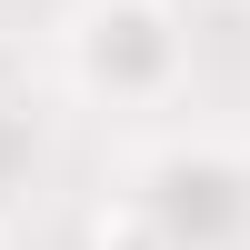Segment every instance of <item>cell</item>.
I'll list each match as a JSON object with an SVG mask.
<instances>
[{
	"instance_id": "obj_1",
	"label": "cell",
	"mask_w": 250,
	"mask_h": 250,
	"mask_svg": "<svg viewBox=\"0 0 250 250\" xmlns=\"http://www.w3.org/2000/svg\"><path fill=\"white\" fill-rule=\"evenodd\" d=\"M60 80L100 110H160L190 80V20L180 0H70L50 30Z\"/></svg>"
},
{
	"instance_id": "obj_2",
	"label": "cell",
	"mask_w": 250,
	"mask_h": 250,
	"mask_svg": "<svg viewBox=\"0 0 250 250\" xmlns=\"http://www.w3.org/2000/svg\"><path fill=\"white\" fill-rule=\"evenodd\" d=\"M130 200L160 250H250V150L170 140L130 170Z\"/></svg>"
},
{
	"instance_id": "obj_3",
	"label": "cell",
	"mask_w": 250,
	"mask_h": 250,
	"mask_svg": "<svg viewBox=\"0 0 250 250\" xmlns=\"http://www.w3.org/2000/svg\"><path fill=\"white\" fill-rule=\"evenodd\" d=\"M90 250H160V240H150V220H140V200H130V190H120V200H100V210H90Z\"/></svg>"
},
{
	"instance_id": "obj_4",
	"label": "cell",
	"mask_w": 250,
	"mask_h": 250,
	"mask_svg": "<svg viewBox=\"0 0 250 250\" xmlns=\"http://www.w3.org/2000/svg\"><path fill=\"white\" fill-rule=\"evenodd\" d=\"M30 150H40V130H30V110H20V100H0V190H10L20 170H30Z\"/></svg>"
}]
</instances>
